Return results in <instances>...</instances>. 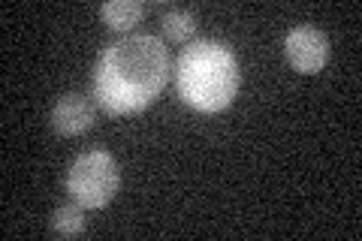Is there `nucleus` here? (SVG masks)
<instances>
[{"label":"nucleus","mask_w":362,"mask_h":241,"mask_svg":"<svg viewBox=\"0 0 362 241\" xmlns=\"http://www.w3.org/2000/svg\"><path fill=\"white\" fill-rule=\"evenodd\" d=\"M160 28H163V37L169 42L187 45L190 40H194V33H197V13H194V9L173 6V9H166V13H163Z\"/></svg>","instance_id":"obj_7"},{"label":"nucleus","mask_w":362,"mask_h":241,"mask_svg":"<svg viewBox=\"0 0 362 241\" xmlns=\"http://www.w3.org/2000/svg\"><path fill=\"white\" fill-rule=\"evenodd\" d=\"M178 97L197 112H223L239 94V61L218 40L187 42L175 64Z\"/></svg>","instance_id":"obj_2"},{"label":"nucleus","mask_w":362,"mask_h":241,"mask_svg":"<svg viewBox=\"0 0 362 241\" xmlns=\"http://www.w3.org/2000/svg\"><path fill=\"white\" fill-rule=\"evenodd\" d=\"M169 82V52L154 33H130L106 45L94 66V102L106 114L151 106Z\"/></svg>","instance_id":"obj_1"},{"label":"nucleus","mask_w":362,"mask_h":241,"mask_svg":"<svg viewBox=\"0 0 362 241\" xmlns=\"http://www.w3.org/2000/svg\"><path fill=\"white\" fill-rule=\"evenodd\" d=\"M97 109L82 94H64L52 109V127L61 136H82L94 127Z\"/></svg>","instance_id":"obj_5"},{"label":"nucleus","mask_w":362,"mask_h":241,"mask_svg":"<svg viewBox=\"0 0 362 241\" xmlns=\"http://www.w3.org/2000/svg\"><path fill=\"white\" fill-rule=\"evenodd\" d=\"M145 6L142 0H109V4L100 6V16L112 30H133L139 21L145 18Z\"/></svg>","instance_id":"obj_6"},{"label":"nucleus","mask_w":362,"mask_h":241,"mask_svg":"<svg viewBox=\"0 0 362 241\" xmlns=\"http://www.w3.org/2000/svg\"><path fill=\"white\" fill-rule=\"evenodd\" d=\"M64 184L73 202H78L85 211H94V208H106L115 199L121 187V172L115 157L97 148V151H85L73 160V166L66 169Z\"/></svg>","instance_id":"obj_3"},{"label":"nucleus","mask_w":362,"mask_h":241,"mask_svg":"<svg viewBox=\"0 0 362 241\" xmlns=\"http://www.w3.org/2000/svg\"><path fill=\"white\" fill-rule=\"evenodd\" d=\"M284 52H287V61L293 64V70L299 73H320L329 64V54H332L326 33L308 25H299L287 33Z\"/></svg>","instance_id":"obj_4"},{"label":"nucleus","mask_w":362,"mask_h":241,"mask_svg":"<svg viewBox=\"0 0 362 241\" xmlns=\"http://www.w3.org/2000/svg\"><path fill=\"white\" fill-rule=\"evenodd\" d=\"M85 208L78 202H70V205H58L52 214V233L61 235V238H76L85 233Z\"/></svg>","instance_id":"obj_8"}]
</instances>
